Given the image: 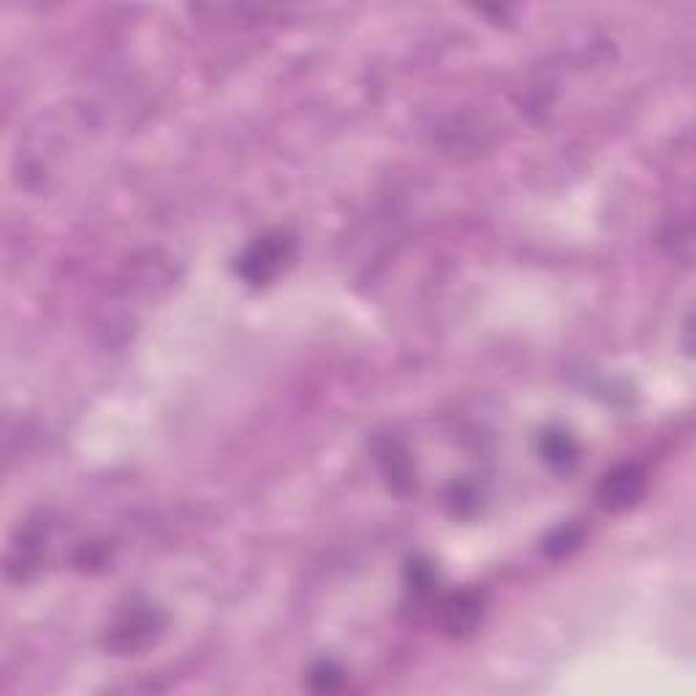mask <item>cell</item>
<instances>
[{
    "instance_id": "6da1fadb",
    "label": "cell",
    "mask_w": 696,
    "mask_h": 696,
    "mask_svg": "<svg viewBox=\"0 0 696 696\" xmlns=\"http://www.w3.org/2000/svg\"><path fill=\"white\" fill-rule=\"evenodd\" d=\"M288 256H291V239L283 234H266L259 243L250 245L248 253L239 259V275L248 283L261 286L283 270Z\"/></svg>"
},
{
    "instance_id": "7a4b0ae2",
    "label": "cell",
    "mask_w": 696,
    "mask_h": 696,
    "mask_svg": "<svg viewBox=\"0 0 696 696\" xmlns=\"http://www.w3.org/2000/svg\"><path fill=\"white\" fill-rule=\"evenodd\" d=\"M647 478L645 471L634 462L612 468L598 484V504L607 511H625L645 495Z\"/></svg>"
},
{
    "instance_id": "3957f363",
    "label": "cell",
    "mask_w": 696,
    "mask_h": 696,
    "mask_svg": "<svg viewBox=\"0 0 696 696\" xmlns=\"http://www.w3.org/2000/svg\"><path fill=\"white\" fill-rule=\"evenodd\" d=\"M482 620V596L473 591L451 593L440 604V623L449 634H471L476 623Z\"/></svg>"
},
{
    "instance_id": "277c9868",
    "label": "cell",
    "mask_w": 696,
    "mask_h": 696,
    "mask_svg": "<svg viewBox=\"0 0 696 696\" xmlns=\"http://www.w3.org/2000/svg\"><path fill=\"white\" fill-rule=\"evenodd\" d=\"M161 620L150 609H134V612L125 614L112 631V647L120 652H130L145 647L152 639V634L158 631Z\"/></svg>"
},
{
    "instance_id": "5b68a950",
    "label": "cell",
    "mask_w": 696,
    "mask_h": 696,
    "mask_svg": "<svg viewBox=\"0 0 696 696\" xmlns=\"http://www.w3.org/2000/svg\"><path fill=\"white\" fill-rule=\"evenodd\" d=\"M542 455L552 468H569L576 460V444L563 430H549L542 438Z\"/></svg>"
},
{
    "instance_id": "8992f818",
    "label": "cell",
    "mask_w": 696,
    "mask_h": 696,
    "mask_svg": "<svg viewBox=\"0 0 696 696\" xmlns=\"http://www.w3.org/2000/svg\"><path fill=\"white\" fill-rule=\"evenodd\" d=\"M580 544V531L576 527H560V531H555L552 536L547 538V552L549 555H569L571 549Z\"/></svg>"
}]
</instances>
